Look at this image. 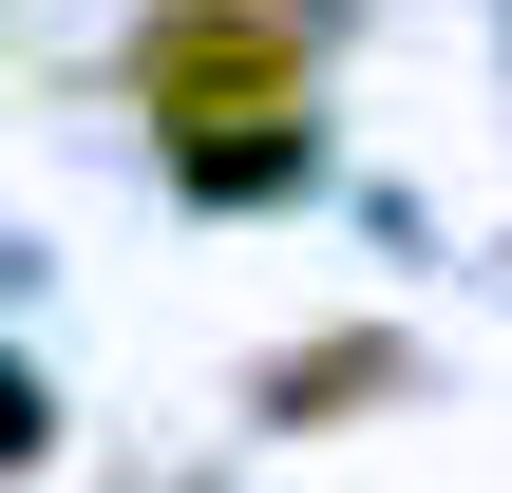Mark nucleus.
Here are the masks:
<instances>
[{
    "label": "nucleus",
    "instance_id": "obj_1",
    "mask_svg": "<svg viewBox=\"0 0 512 493\" xmlns=\"http://www.w3.org/2000/svg\"><path fill=\"white\" fill-rule=\"evenodd\" d=\"M133 95H152L209 171H285V152H304V38H285L266 0H171V19L133 38Z\"/></svg>",
    "mask_w": 512,
    "mask_h": 493
},
{
    "label": "nucleus",
    "instance_id": "obj_2",
    "mask_svg": "<svg viewBox=\"0 0 512 493\" xmlns=\"http://www.w3.org/2000/svg\"><path fill=\"white\" fill-rule=\"evenodd\" d=\"M0 456H38V399H19V380H0Z\"/></svg>",
    "mask_w": 512,
    "mask_h": 493
}]
</instances>
